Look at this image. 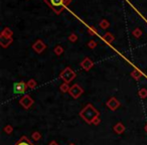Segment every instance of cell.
<instances>
[{"mask_svg": "<svg viewBox=\"0 0 147 145\" xmlns=\"http://www.w3.org/2000/svg\"><path fill=\"white\" fill-rule=\"evenodd\" d=\"M88 32H90V34H91V35L95 34L94 30H93V29H92V28H88Z\"/></svg>", "mask_w": 147, "mask_h": 145, "instance_id": "obj_24", "label": "cell"}, {"mask_svg": "<svg viewBox=\"0 0 147 145\" xmlns=\"http://www.w3.org/2000/svg\"><path fill=\"white\" fill-rule=\"evenodd\" d=\"M26 88H27V85L24 84L22 82H19V83H15L13 85V92L15 94H22L26 91Z\"/></svg>", "mask_w": 147, "mask_h": 145, "instance_id": "obj_2", "label": "cell"}, {"mask_svg": "<svg viewBox=\"0 0 147 145\" xmlns=\"http://www.w3.org/2000/svg\"><path fill=\"white\" fill-rule=\"evenodd\" d=\"M11 35H12V31L10 30V29L8 28V27H6V28L3 29L2 33H1V36H7V37H11Z\"/></svg>", "mask_w": 147, "mask_h": 145, "instance_id": "obj_10", "label": "cell"}, {"mask_svg": "<svg viewBox=\"0 0 147 145\" xmlns=\"http://www.w3.org/2000/svg\"><path fill=\"white\" fill-rule=\"evenodd\" d=\"M69 40H71V41H76L77 40V35L75 34V33L71 34V35H69Z\"/></svg>", "mask_w": 147, "mask_h": 145, "instance_id": "obj_20", "label": "cell"}, {"mask_svg": "<svg viewBox=\"0 0 147 145\" xmlns=\"http://www.w3.org/2000/svg\"><path fill=\"white\" fill-rule=\"evenodd\" d=\"M33 101L31 100V98L29 96H25L24 98H22L20 100V104L22 105L23 107H25V108H28V107H30V105H32Z\"/></svg>", "mask_w": 147, "mask_h": 145, "instance_id": "obj_5", "label": "cell"}, {"mask_svg": "<svg viewBox=\"0 0 147 145\" xmlns=\"http://www.w3.org/2000/svg\"><path fill=\"white\" fill-rule=\"evenodd\" d=\"M71 3V0H65V2H63V6H67Z\"/></svg>", "mask_w": 147, "mask_h": 145, "instance_id": "obj_23", "label": "cell"}, {"mask_svg": "<svg viewBox=\"0 0 147 145\" xmlns=\"http://www.w3.org/2000/svg\"><path fill=\"white\" fill-rule=\"evenodd\" d=\"M133 34L135 35V36H137V37H139L141 34H142V32H141V30L139 28H137V29H135L134 31H133Z\"/></svg>", "mask_w": 147, "mask_h": 145, "instance_id": "obj_17", "label": "cell"}, {"mask_svg": "<svg viewBox=\"0 0 147 145\" xmlns=\"http://www.w3.org/2000/svg\"><path fill=\"white\" fill-rule=\"evenodd\" d=\"M139 95H140L142 98H145V97L147 96V91L145 90V89H142V90H140V92H139Z\"/></svg>", "mask_w": 147, "mask_h": 145, "instance_id": "obj_16", "label": "cell"}, {"mask_svg": "<svg viewBox=\"0 0 147 145\" xmlns=\"http://www.w3.org/2000/svg\"><path fill=\"white\" fill-rule=\"evenodd\" d=\"M81 65H82V67H84L85 69H90L91 67H93V61H91L90 59H88V57H86V59H84V61H82V63H81Z\"/></svg>", "mask_w": 147, "mask_h": 145, "instance_id": "obj_6", "label": "cell"}, {"mask_svg": "<svg viewBox=\"0 0 147 145\" xmlns=\"http://www.w3.org/2000/svg\"><path fill=\"white\" fill-rule=\"evenodd\" d=\"M61 92H67L69 87H67V84H65V85H63V86H61Z\"/></svg>", "mask_w": 147, "mask_h": 145, "instance_id": "obj_21", "label": "cell"}, {"mask_svg": "<svg viewBox=\"0 0 147 145\" xmlns=\"http://www.w3.org/2000/svg\"><path fill=\"white\" fill-rule=\"evenodd\" d=\"M63 51V49L61 47H59V45H57V47L55 49V53H57V55H61Z\"/></svg>", "mask_w": 147, "mask_h": 145, "instance_id": "obj_13", "label": "cell"}, {"mask_svg": "<svg viewBox=\"0 0 147 145\" xmlns=\"http://www.w3.org/2000/svg\"><path fill=\"white\" fill-rule=\"evenodd\" d=\"M103 38H104V40H106L107 42H112V41L114 40V36H113L110 32H107L106 34L103 36Z\"/></svg>", "mask_w": 147, "mask_h": 145, "instance_id": "obj_11", "label": "cell"}, {"mask_svg": "<svg viewBox=\"0 0 147 145\" xmlns=\"http://www.w3.org/2000/svg\"><path fill=\"white\" fill-rule=\"evenodd\" d=\"M16 145H29V142L26 140V139L23 138V139H21V140L19 141V142L17 143Z\"/></svg>", "mask_w": 147, "mask_h": 145, "instance_id": "obj_14", "label": "cell"}, {"mask_svg": "<svg viewBox=\"0 0 147 145\" xmlns=\"http://www.w3.org/2000/svg\"><path fill=\"white\" fill-rule=\"evenodd\" d=\"M88 45L91 47V49H94V47H96V42H95V41H91V42H89Z\"/></svg>", "mask_w": 147, "mask_h": 145, "instance_id": "obj_22", "label": "cell"}, {"mask_svg": "<svg viewBox=\"0 0 147 145\" xmlns=\"http://www.w3.org/2000/svg\"><path fill=\"white\" fill-rule=\"evenodd\" d=\"M108 106H109V108H111V109H113V110H114V109H116L117 107L119 106V103L117 102L115 98H112L108 102Z\"/></svg>", "mask_w": 147, "mask_h": 145, "instance_id": "obj_8", "label": "cell"}, {"mask_svg": "<svg viewBox=\"0 0 147 145\" xmlns=\"http://www.w3.org/2000/svg\"><path fill=\"white\" fill-rule=\"evenodd\" d=\"M11 41H12V39H11V37H7V36H1V45H2L3 47H8V45H10Z\"/></svg>", "mask_w": 147, "mask_h": 145, "instance_id": "obj_7", "label": "cell"}, {"mask_svg": "<svg viewBox=\"0 0 147 145\" xmlns=\"http://www.w3.org/2000/svg\"><path fill=\"white\" fill-rule=\"evenodd\" d=\"M53 11H55L57 14H59V13L61 12V10H63V7L61 6H59V7H53Z\"/></svg>", "mask_w": 147, "mask_h": 145, "instance_id": "obj_15", "label": "cell"}, {"mask_svg": "<svg viewBox=\"0 0 147 145\" xmlns=\"http://www.w3.org/2000/svg\"><path fill=\"white\" fill-rule=\"evenodd\" d=\"M75 77H76V74H75L74 71H71L69 67L65 69L61 74V78L63 79L65 83H69L71 81H73V79H75Z\"/></svg>", "mask_w": 147, "mask_h": 145, "instance_id": "obj_1", "label": "cell"}, {"mask_svg": "<svg viewBox=\"0 0 147 145\" xmlns=\"http://www.w3.org/2000/svg\"><path fill=\"white\" fill-rule=\"evenodd\" d=\"M35 85H36V84H35V81H34V80H30V81L28 82V85H27V86L30 87V88H34Z\"/></svg>", "mask_w": 147, "mask_h": 145, "instance_id": "obj_19", "label": "cell"}, {"mask_svg": "<svg viewBox=\"0 0 147 145\" xmlns=\"http://www.w3.org/2000/svg\"><path fill=\"white\" fill-rule=\"evenodd\" d=\"M100 26H101V28H107V27L109 26V22L107 20H102L100 22Z\"/></svg>", "mask_w": 147, "mask_h": 145, "instance_id": "obj_12", "label": "cell"}, {"mask_svg": "<svg viewBox=\"0 0 147 145\" xmlns=\"http://www.w3.org/2000/svg\"><path fill=\"white\" fill-rule=\"evenodd\" d=\"M132 76L134 77L135 79H138L139 77L141 76V74H140V73H139L138 71H136V69H135V71H133V73H132Z\"/></svg>", "mask_w": 147, "mask_h": 145, "instance_id": "obj_18", "label": "cell"}, {"mask_svg": "<svg viewBox=\"0 0 147 145\" xmlns=\"http://www.w3.org/2000/svg\"><path fill=\"white\" fill-rule=\"evenodd\" d=\"M32 47L34 49V51H36V53H42L43 49H45V45L40 40V39H37V40L34 42V45H32Z\"/></svg>", "mask_w": 147, "mask_h": 145, "instance_id": "obj_4", "label": "cell"}, {"mask_svg": "<svg viewBox=\"0 0 147 145\" xmlns=\"http://www.w3.org/2000/svg\"><path fill=\"white\" fill-rule=\"evenodd\" d=\"M51 1V7H59L63 5V2H65V0H49Z\"/></svg>", "mask_w": 147, "mask_h": 145, "instance_id": "obj_9", "label": "cell"}, {"mask_svg": "<svg viewBox=\"0 0 147 145\" xmlns=\"http://www.w3.org/2000/svg\"><path fill=\"white\" fill-rule=\"evenodd\" d=\"M83 93V90L81 87H79L78 85H74L71 89H69V94L74 97V98H78L81 94Z\"/></svg>", "mask_w": 147, "mask_h": 145, "instance_id": "obj_3", "label": "cell"}]
</instances>
